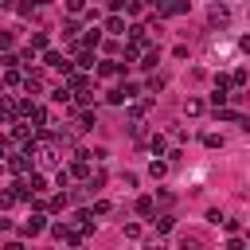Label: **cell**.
Listing matches in <instances>:
<instances>
[{"label": "cell", "mask_w": 250, "mask_h": 250, "mask_svg": "<svg viewBox=\"0 0 250 250\" xmlns=\"http://www.w3.org/2000/svg\"><path fill=\"white\" fill-rule=\"evenodd\" d=\"M238 121H242V129H246V133H250V117H238Z\"/></svg>", "instance_id": "cell-37"}, {"label": "cell", "mask_w": 250, "mask_h": 250, "mask_svg": "<svg viewBox=\"0 0 250 250\" xmlns=\"http://www.w3.org/2000/svg\"><path fill=\"white\" fill-rule=\"evenodd\" d=\"M102 31H109V35H125V20H121V12H113L109 20H105V27Z\"/></svg>", "instance_id": "cell-10"}, {"label": "cell", "mask_w": 250, "mask_h": 250, "mask_svg": "<svg viewBox=\"0 0 250 250\" xmlns=\"http://www.w3.org/2000/svg\"><path fill=\"white\" fill-rule=\"evenodd\" d=\"M16 4H20V0H0V8H8V12H12Z\"/></svg>", "instance_id": "cell-35"}, {"label": "cell", "mask_w": 250, "mask_h": 250, "mask_svg": "<svg viewBox=\"0 0 250 250\" xmlns=\"http://www.w3.org/2000/svg\"><path fill=\"white\" fill-rule=\"evenodd\" d=\"M148 176H152V180H164V176H168V160H152V164H148Z\"/></svg>", "instance_id": "cell-14"}, {"label": "cell", "mask_w": 250, "mask_h": 250, "mask_svg": "<svg viewBox=\"0 0 250 250\" xmlns=\"http://www.w3.org/2000/svg\"><path fill=\"white\" fill-rule=\"evenodd\" d=\"M184 113H188V117H199V113H203V102H199V98H188V102H184Z\"/></svg>", "instance_id": "cell-16"}, {"label": "cell", "mask_w": 250, "mask_h": 250, "mask_svg": "<svg viewBox=\"0 0 250 250\" xmlns=\"http://www.w3.org/2000/svg\"><path fill=\"white\" fill-rule=\"evenodd\" d=\"M207 23H211V27H227V23H230V8L215 0V4L207 8Z\"/></svg>", "instance_id": "cell-1"}, {"label": "cell", "mask_w": 250, "mask_h": 250, "mask_svg": "<svg viewBox=\"0 0 250 250\" xmlns=\"http://www.w3.org/2000/svg\"><path fill=\"white\" fill-rule=\"evenodd\" d=\"M8 168H12L16 176H27V172H31V152H16V156H8Z\"/></svg>", "instance_id": "cell-3"}, {"label": "cell", "mask_w": 250, "mask_h": 250, "mask_svg": "<svg viewBox=\"0 0 250 250\" xmlns=\"http://www.w3.org/2000/svg\"><path fill=\"white\" fill-rule=\"evenodd\" d=\"M27 121H35V129H47V125H51V113H47L43 105H31V113H27Z\"/></svg>", "instance_id": "cell-9"}, {"label": "cell", "mask_w": 250, "mask_h": 250, "mask_svg": "<svg viewBox=\"0 0 250 250\" xmlns=\"http://www.w3.org/2000/svg\"><path fill=\"white\" fill-rule=\"evenodd\" d=\"M160 86H164V74H152V78H148V82H145V90H148V94H156V90H160Z\"/></svg>", "instance_id": "cell-19"}, {"label": "cell", "mask_w": 250, "mask_h": 250, "mask_svg": "<svg viewBox=\"0 0 250 250\" xmlns=\"http://www.w3.org/2000/svg\"><path fill=\"white\" fill-rule=\"evenodd\" d=\"M66 203H70V195H66V191H59V195H51V199H47L43 207H47V211H62Z\"/></svg>", "instance_id": "cell-13"}, {"label": "cell", "mask_w": 250, "mask_h": 250, "mask_svg": "<svg viewBox=\"0 0 250 250\" xmlns=\"http://www.w3.org/2000/svg\"><path fill=\"white\" fill-rule=\"evenodd\" d=\"M31 51H47V31H31Z\"/></svg>", "instance_id": "cell-17"}, {"label": "cell", "mask_w": 250, "mask_h": 250, "mask_svg": "<svg viewBox=\"0 0 250 250\" xmlns=\"http://www.w3.org/2000/svg\"><path fill=\"white\" fill-rule=\"evenodd\" d=\"M20 199H16V191H0V207H16Z\"/></svg>", "instance_id": "cell-25"}, {"label": "cell", "mask_w": 250, "mask_h": 250, "mask_svg": "<svg viewBox=\"0 0 250 250\" xmlns=\"http://www.w3.org/2000/svg\"><path fill=\"white\" fill-rule=\"evenodd\" d=\"M4 86L12 90V86H23V74L16 70V66H4Z\"/></svg>", "instance_id": "cell-12"}, {"label": "cell", "mask_w": 250, "mask_h": 250, "mask_svg": "<svg viewBox=\"0 0 250 250\" xmlns=\"http://www.w3.org/2000/svg\"><path fill=\"white\" fill-rule=\"evenodd\" d=\"M12 141H16V145H35V133H31L23 121H16V125H12Z\"/></svg>", "instance_id": "cell-7"}, {"label": "cell", "mask_w": 250, "mask_h": 250, "mask_svg": "<svg viewBox=\"0 0 250 250\" xmlns=\"http://www.w3.org/2000/svg\"><path fill=\"white\" fill-rule=\"evenodd\" d=\"M43 230H47V215H43V211H35V215L23 223V234H27V238H35V234H43Z\"/></svg>", "instance_id": "cell-4"}, {"label": "cell", "mask_w": 250, "mask_h": 250, "mask_svg": "<svg viewBox=\"0 0 250 250\" xmlns=\"http://www.w3.org/2000/svg\"><path fill=\"white\" fill-rule=\"evenodd\" d=\"M94 215H109V199H98L94 203Z\"/></svg>", "instance_id": "cell-31"}, {"label": "cell", "mask_w": 250, "mask_h": 250, "mask_svg": "<svg viewBox=\"0 0 250 250\" xmlns=\"http://www.w3.org/2000/svg\"><path fill=\"white\" fill-rule=\"evenodd\" d=\"M66 12H70V16H78V12H86V0H66Z\"/></svg>", "instance_id": "cell-26"}, {"label": "cell", "mask_w": 250, "mask_h": 250, "mask_svg": "<svg viewBox=\"0 0 250 250\" xmlns=\"http://www.w3.org/2000/svg\"><path fill=\"white\" fill-rule=\"evenodd\" d=\"M148 148H152V152H156V156H160V152H164V137H160V133H156V137H152V141H148Z\"/></svg>", "instance_id": "cell-27"}, {"label": "cell", "mask_w": 250, "mask_h": 250, "mask_svg": "<svg viewBox=\"0 0 250 250\" xmlns=\"http://www.w3.org/2000/svg\"><path fill=\"white\" fill-rule=\"evenodd\" d=\"M4 156H8V141L0 137V160H4Z\"/></svg>", "instance_id": "cell-36"}, {"label": "cell", "mask_w": 250, "mask_h": 250, "mask_svg": "<svg viewBox=\"0 0 250 250\" xmlns=\"http://www.w3.org/2000/svg\"><path fill=\"white\" fill-rule=\"evenodd\" d=\"M23 90H27V94H39V90H43V70H31V66H27V74H23Z\"/></svg>", "instance_id": "cell-6"}, {"label": "cell", "mask_w": 250, "mask_h": 250, "mask_svg": "<svg viewBox=\"0 0 250 250\" xmlns=\"http://www.w3.org/2000/svg\"><path fill=\"white\" fill-rule=\"evenodd\" d=\"M12 43H16L12 31H0V51H12Z\"/></svg>", "instance_id": "cell-28"}, {"label": "cell", "mask_w": 250, "mask_h": 250, "mask_svg": "<svg viewBox=\"0 0 250 250\" xmlns=\"http://www.w3.org/2000/svg\"><path fill=\"white\" fill-rule=\"evenodd\" d=\"M230 86H246V70H234L230 74Z\"/></svg>", "instance_id": "cell-29"}, {"label": "cell", "mask_w": 250, "mask_h": 250, "mask_svg": "<svg viewBox=\"0 0 250 250\" xmlns=\"http://www.w3.org/2000/svg\"><path fill=\"white\" fill-rule=\"evenodd\" d=\"M109 102H113V105H125V102H129V98H125V90H121V86H117V90H109Z\"/></svg>", "instance_id": "cell-22"}, {"label": "cell", "mask_w": 250, "mask_h": 250, "mask_svg": "<svg viewBox=\"0 0 250 250\" xmlns=\"http://www.w3.org/2000/svg\"><path fill=\"white\" fill-rule=\"evenodd\" d=\"M203 145H207V148H223V137H219V133H207Z\"/></svg>", "instance_id": "cell-23"}, {"label": "cell", "mask_w": 250, "mask_h": 250, "mask_svg": "<svg viewBox=\"0 0 250 250\" xmlns=\"http://www.w3.org/2000/svg\"><path fill=\"white\" fill-rule=\"evenodd\" d=\"M74 55H78V59H74V66H78V70H86V74H90V70L98 66V62H94V51H86V47H78Z\"/></svg>", "instance_id": "cell-8"}, {"label": "cell", "mask_w": 250, "mask_h": 250, "mask_svg": "<svg viewBox=\"0 0 250 250\" xmlns=\"http://www.w3.org/2000/svg\"><path fill=\"white\" fill-rule=\"evenodd\" d=\"M137 215H145V219H148V215H156V203H152L148 195H141V199H137Z\"/></svg>", "instance_id": "cell-15"}, {"label": "cell", "mask_w": 250, "mask_h": 250, "mask_svg": "<svg viewBox=\"0 0 250 250\" xmlns=\"http://www.w3.org/2000/svg\"><path fill=\"white\" fill-rule=\"evenodd\" d=\"M121 90H125V98H129V102H133V98H137V94H141V86H133V82H125V86H121Z\"/></svg>", "instance_id": "cell-30"}, {"label": "cell", "mask_w": 250, "mask_h": 250, "mask_svg": "<svg viewBox=\"0 0 250 250\" xmlns=\"http://www.w3.org/2000/svg\"><path fill=\"white\" fill-rule=\"evenodd\" d=\"M8 121H12V109H8L4 102H0V125H8Z\"/></svg>", "instance_id": "cell-32"}, {"label": "cell", "mask_w": 250, "mask_h": 250, "mask_svg": "<svg viewBox=\"0 0 250 250\" xmlns=\"http://www.w3.org/2000/svg\"><path fill=\"white\" fill-rule=\"evenodd\" d=\"M152 47V39H129L125 43V62H141V55Z\"/></svg>", "instance_id": "cell-2"}, {"label": "cell", "mask_w": 250, "mask_h": 250, "mask_svg": "<svg viewBox=\"0 0 250 250\" xmlns=\"http://www.w3.org/2000/svg\"><path fill=\"white\" fill-rule=\"evenodd\" d=\"M47 230H51V234H55V238H59V242H62V238H66V223H51V227H47Z\"/></svg>", "instance_id": "cell-24"}, {"label": "cell", "mask_w": 250, "mask_h": 250, "mask_svg": "<svg viewBox=\"0 0 250 250\" xmlns=\"http://www.w3.org/2000/svg\"><path fill=\"white\" fill-rule=\"evenodd\" d=\"M102 78H117V74H125V62H117V59H105V62H98L94 66Z\"/></svg>", "instance_id": "cell-5"}, {"label": "cell", "mask_w": 250, "mask_h": 250, "mask_svg": "<svg viewBox=\"0 0 250 250\" xmlns=\"http://www.w3.org/2000/svg\"><path fill=\"white\" fill-rule=\"evenodd\" d=\"M152 223H156V230H160V234H168V230H172V227H176V223H172V219H168V215H160V219H152Z\"/></svg>", "instance_id": "cell-20"}, {"label": "cell", "mask_w": 250, "mask_h": 250, "mask_svg": "<svg viewBox=\"0 0 250 250\" xmlns=\"http://www.w3.org/2000/svg\"><path fill=\"white\" fill-rule=\"evenodd\" d=\"M62 35H66V39H78V23L66 20V23H62Z\"/></svg>", "instance_id": "cell-21"}, {"label": "cell", "mask_w": 250, "mask_h": 250, "mask_svg": "<svg viewBox=\"0 0 250 250\" xmlns=\"http://www.w3.org/2000/svg\"><path fill=\"white\" fill-rule=\"evenodd\" d=\"M0 70H4V59H0Z\"/></svg>", "instance_id": "cell-38"}, {"label": "cell", "mask_w": 250, "mask_h": 250, "mask_svg": "<svg viewBox=\"0 0 250 250\" xmlns=\"http://www.w3.org/2000/svg\"><path fill=\"white\" fill-rule=\"evenodd\" d=\"M12 230V219H0V234H8Z\"/></svg>", "instance_id": "cell-33"}, {"label": "cell", "mask_w": 250, "mask_h": 250, "mask_svg": "<svg viewBox=\"0 0 250 250\" xmlns=\"http://www.w3.org/2000/svg\"><path fill=\"white\" fill-rule=\"evenodd\" d=\"M27 188H31L35 195H39V191H47V176H43V172H27Z\"/></svg>", "instance_id": "cell-11"}, {"label": "cell", "mask_w": 250, "mask_h": 250, "mask_svg": "<svg viewBox=\"0 0 250 250\" xmlns=\"http://www.w3.org/2000/svg\"><path fill=\"white\" fill-rule=\"evenodd\" d=\"M78 129H82V133H86V129H94V113H90V109H82V113H78Z\"/></svg>", "instance_id": "cell-18"}, {"label": "cell", "mask_w": 250, "mask_h": 250, "mask_svg": "<svg viewBox=\"0 0 250 250\" xmlns=\"http://www.w3.org/2000/svg\"><path fill=\"white\" fill-rule=\"evenodd\" d=\"M238 47H242V51H250V35H242V39H238Z\"/></svg>", "instance_id": "cell-34"}]
</instances>
